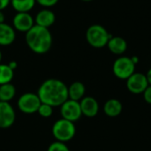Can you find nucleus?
<instances>
[{"label": "nucleus", "mask_w": 151, "mask_h": 151, "mask_svg": "<svg viewBox=\"0 0 151 151\" xmlns=\"http://www.w3.org/2000/svg\"><path fill=\"white\" fill-rule=\"evenodd\" d=\"M37 95L42 103L52 107L61 106L68 100V87L60 80L48 79L38 88Z\"/></svg>", "instance_id": "1"}, {"label": "nucleus", "mask_w": 151, "mask_h": 151, "mask_svg": "<svg viewBox=\"0 0 151 151\" xmlns=\"http://www.w3.org/2000/svg\"><path fill=\"white\" fill-rule=\"evenodd\" d=\"M26 43L28 48L36 54L47 53L52 46V35L49 28L35 26L26 33Z\"/></svg>", "instance_id": "2"}, {"label": "nucleus", "mask_w": 151, "mask_h": 151, "mask_svg": "<svg viewBox=\"0 0 151 151\" xmlns=\"http://www.w3.org/2000/svg\"><path fill=\"white\" fill-rule=\"evenodd\" d=\"M111 35L107 29L99 24L90 26L86 32V39L88 43L96 49L107 46V43Z\"/></svg>", "instance_id": "3"}, {"label": "nucleus", "mask_w": 151, "mask_h": 151, "mask_svg": "<svg viewBox=\"0 0 151 151\" xmlns=\"http://www.w3.org/2000/svg\"><path fill=\"white\" fill-rule=\"evenodd\" d=\"M76 133V127L73 122L65 119L57 120L52 126V135L61 142H67L71 141Z\"/></svg>", "instance_id": "4"}, {"label": "nucleus", "mask_w": 151, "mask_h": 151, "mask_svg": "<svg viewBox=\"0 0 151 151\" xmlns=\"http://www.w3.org/2000/svg\"><path fill=\"white\" fill-rule=\"evenodd\" d=\"M135 64L132 58L126 56L118 58L112 65L113 74L120 80H127L133 73H135Z\"/></svg>", "instance_id": "5"}, {"label": "nucleus", "mask_w": 151, "mask_h": 151, "mask_svg": "<svg viewBox=\"0 0 151 151\" xmlns=\"http://www.w3.org/2000/svg\"><path fill=\"white\" fill-rule=\"evenodd\" d=\"M42 104L37 94L25 93L21 95L17 102L18 109L26 114H33L37 112L40 104Z\"/></svg>", "instance_id": "6"}, {"label": "nucleus", "mask_w": 151, "mask_h": 151, "mask_svg": "<svg viewBox=\"0 0 151 151\" xmlns=\"http://www.w3.org/2000/svg\"><path fill=\"white\" fill-rule=\"evenodd\" d=\"M60 114L62 116V119H67L73 123L79 120L82 116L80 102L71 99L66 100L60 106Z\"/></svg>", "instance_id": "7"}, {"label": "nucleus", "mask_w": 151, "mask_h": 151, "mask_svg": "<svg viewBox=\"0 0 151 151\" xmlns=\"http://www.w3.org/2000/svg\"><path fill=\"white\" fill-rule=\"evenodd\" d=\"M150 86L146 74L134 73L127 80V88L133 94H142Z\"/></svg>", "instance_id": "8"}, {"label": "nucleus", "mask_w": 151, "mask_h": 151, "mask_svg": "<svg viewBox=\"0 0 151 151\" xmlns=\"http://www.w3.org/2000/svg\"><path fill=\"white\" fill-rule=\"evenodd\" d=\"M35 24V19L29 12H17L12 19L13 28L25 34L30 30Z\"/></svg>", "instance_id": "9"}, {"label": "nucleus", "mask_w": 151, "mask_h": 151, "mask_svg": "<svg viewBox=\"0 0 151 151\" xmlns=\"http://www.w3.org/2000/svg\"><path fill=\"white\" fill-rule=\"evenodd\" d=\"M16 119L13 107L8 102L0 101V128L6 129L11 127Z\"/></svg>", "instance_id": "10"}, {"label": "nucleus", "mask_w": 151, "mask_h": 151, "mask_svg": "<svg viewBox=\"0 0 151 151\" xmlns=\"http://www.w3.org/2000/svg\"><path fill=\"white\" fill-rule=\"evenodd\" d=\"M81 113L87 118H94L99 111V104L96 99L92 96H84L80 101Z\"/></svg>", "instance_id": "11"}, {"label": "nucleus", "mask_w": 151, "mask_h": 151, "mask_svg": "<svg viewBox=\"0 0 151 151\" xmlns=\"http://www.w3.org/2000/svg\"><path fill=\"white\" fill-rule=\"evenodd\" d=\"M55 20H56L55 13L50 8H43L42 10L37 12L35 19V23L37 26L49 28L54 24Z\"/></svg>", "instance_id": "12"}, {"label": "nucleus", "mask_w": 151, "mask_h": 151, "mask_svg": "<svg viewBox=\"0 0 151 151\" xmlns=\"http://www.w3.org/2000/svg\"><path fill=\"white\" fill-rule=\"evenodd\" d=\"M16 32L13 27L4 23L0 24V46H9L14 42Z\"/></svg>", "instance_id": "13"}, {"label": "nucleus", "mask_w": 151, "mask_h": 151, "mask_svg": "<svg viewBox=\"0 0 151 151\" xmlns=\"http://www.w3.org/2000/svg\"><path fill=\"white\" fill-rule=\"evenodd\" d=\"M107 47L111 53L115 55H122L127 50V42L121 36H111Z\"/></svg>", "instance_id": "14"}, {"label": "nucleus", "mask_w": 151, "mask_h": 151, "mask_svg": "<svg viewBox=\"0 0 151 151\" xmlns=\"http://www.w3.org/2000/svg\"><path fill=\"white\" fill-rule=\"evenodd\" d=\"M86 93L85 85L81 81H74L68 87V98L73 101L80 102Z\"/></svg>", "instance_id": "15"}, {"label": "nucleus", "mask_w": 151, "mask_h": 151, "mask_svg": "<svg viewBox=\"0 0 151 151\" xmlns=\"http://www.w3.org/2000/svg\"><path fill=\"white\" fill-rule=\"evenodd\" d=\"M122 110H123V105L121 102L115 98L109 99L104 104V113L110 118L118 117L122 112Z\"/></svg>", "instance_id": "16"}, {"label": "nucleus", "mask_w": 151, "mask_h": 151, "mask_svg": "<svg viewBox=\"0 0 151 151\" xmlns=\"http://www.w3.org/2000/svg\"><path fill=\"white\" fill-rule=\"evenodd\" d=\"M35 3V0H11V5L17 12H29Z\"/></svg>", "instance_id": "17"}, {"label": "nucleus", "mask_w": 151, "mask_h": 151, "mask_svg": "<svg viewBox=\"0 0 151 151\" xmlns=\"http://www.w3.org/2000/svg\"><path fill=\"white\" fill-rule=\"evenodd\" d=\"M16 94V88L12 83L0 85V101L10 102Z\"/></svg>", "instance_id": "18"}, {"label": "nucleus", "mask_w": 151, "mask_h": 151, "mask_svg": "<svg viewBox=\"0 0 151 151\" xmlns=\"http://www.w3.org/2000/svg\"><path fill=\"white\" fill-rule=\"evenodd\" d=\"M14 76V71L8 65L0 64V85L11 83Z\"/></svg>", "instance_id": "19"}, {"label": "nucleus", "mask_w": 151, "mask_h": 151, "mask_svg": "<svg viewBox=\"0 0 151 151\" xmlns=\"http://www.w3.org/2000/svg\"><path fill=\"white\" fill-rule=\"evenodd\" d=\"M37 113L41 117H42V118H45V119L50 118L53 114V107L50 106V105H49V104H47L42 103L40 104L39 108H38Z\"/></svg>", "instance_id": "20"}, {"label": "nucleus", "mask_w": 151, "mask_h": 151, "mask_svg": "<svg viewBox=\"0 0 151 151\" xmlns=\"http://www.w3.org/2000/svg\"><path fill=\"white\" fill-rule=\"evenodd\" d=\"M47 151H70V150L65 142L56 141L49 146Z\"/></svg>", "instance_id": "21"}, {"label": "nucleus", "mask_w": 151, "mask_h": 151, "mask_svg": "<svg viewBox=\"0 0 151 151\" xmlns=\"http://www.w3.org/2000/svg\"><path fill=\"white\" fill-rule=\"evenodd\" d=\"M35 2L44 8H50L57 4L58 0H35Z\"/></svg>", "instance_id": "22"}, {"label": "nucleus", "mask_w": 151, "mask_h": 151, "mask_svg": "<svg viewBox=\"0 0 151 151\" xmlns=\"http://www.w3.org/2000/svg\"><path fill=\"white\" fill-rule=\"evenodd\" d=\"M143 94V98L145 100V102H147L148 104H151V86L150 85L146 89L145 91L142 93Z\"/></svg>", "instance_id": "23"}, {"label": "nucleus", "mask_w": 151, "mask_h": 151, "mask_svg": "<svg viewBox=\"0 0 151 151\" xmlns=\"http://www.w3.org/2000/svg\"><path fill=\"white\" fill-rule=\"evenodd\" d=\"M9 4H11V0H0V11L4 10Z\"/></svg>", "instance_id": "24"}, {"label": "nucleus", "mask_w": 151, "mask_h": 151, "mask_svg": "<svg viewBox=\"0 0 151 151\" xmlns=\"http://www.w3.org/2000/svg\"><path fill=\"white\" fill-rule=\"evenodd\" d=\"M8 65L10 66V68H12L13 71L17 68V66H18V65H17V63L15 62V61H11L9 64H8Z\"/></svg>", "instance_id": "25"}, {"label": "nucleus", "mask_w": 151, "mask_h": 151, "mask_svg": "<svg viewBox=\"0 0 151 151\" xmlns=\"http://www.w3.org/2000/svg\"><path fill=\"white\" fill-rule=\"evenodd\" d=\"M146 77H147V79H148L149 84L151 86V68L148 71V73H146Z\"/></svg>", "instance_id": "26"}, {"label": "nucleus", "mask_w": 151, "mask_h": 151, "mask_svg": "<svg viewBox=\"0 0 151 151\" xmlns=\"http://www.w3.org/2000/svg\"><path fill=\"white\" fill-rule=\"evenodd\" d=\"M4 19H5L4 14L3 11H0V24L1 23H4Z\"/></svg>", "instance_id": "27"}, {"label": "nucleus", "mask_w": 151, "mask_h": 151, "mask_svg": "<svg viewBox=\"0 0 151 151\" xmlns=\"http://www.w3.org/2000/svg\"><path fill=\"white\" fill-rule=\"evenodd\" d=\"M131 58H132L133 62H134V63L135 65H136V64H137V63L139 62V58H137L136 56H134V57H132Z\"/></svg>", "instance_id": "28"}, {"label": "nucleus", "mask_w": 151, "mask_h": 151, "mask_svg": "<svg viewBox=\"0 0 151 151\" xmlns=\"http://www.w3.org/2000/svg\"><path fill=\"white\" fill-rule=\"evenodd\" d=\"M2 58H3V55H2V52H1V50H0V64H1Z\"/></svg>", "instance_id": "29"}, {"label": "nucleus", "mask_w": 151, "mask_h": 151, "mask_svg": "<svg viewBox=\"0 0 151 151\" xmlns=\"http://www.w3.org/2000/svg\"><path fill=\"white\" fill-rule=\"evenodd\" d=\"M81 1H83V2H91L93 0H81Z\"/></svg>", "instance_id": "30"}]
</instances>
